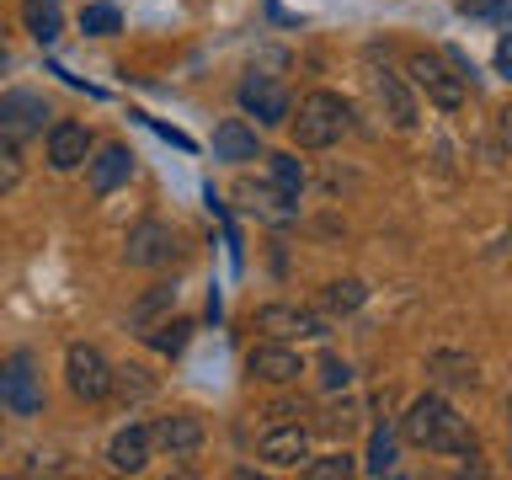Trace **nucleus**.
I'll use <instances>...</instances> for the list:
<instances>
[{
    "label": "nucleus",
    "mask_w": 512,
    "mask_h": 480,
    "mask_svg": "<svg viewBox=\"0 0 512 480\" xmlns=\"http://www.w3.org/2000/svg\"><path fill=\"white\" fill-rule=\"evenodd\" d=\"M400 438H406L411 448H427V454L475 459V432H470V422H464L443 395H416L411 411L400 416Z\"/></svg>",
    "instance_id": "f257e3e1"
},
{
    "label": "nucleus",
    "mask_w": 512,
    "mask_h": 480,
    "mask_svg": "<svg viewBox=\"0 0 512 480\" xmlns=\"http://www.w3.org/2000/svg\"><path fill=\"white\" fill-rule=\"evenodd\" d=\"M288 128H294L299 150H331V144H342V134L352 128V107L336 91H310L299 102V118L288 112Z\"/></svg>",
    "instance_id": "f03ea898"
},
{
    "label": "nucleus",
    "mask_w": 512,
    "mask_h": 480,
    "mask_svg": "<svg viewBox=\"0 0 512 480\" xmlns=\"http://www.w3.org/2000/svg\"><path fill=\"white\" fill-rule=\"evenodd\" d=\"M0 411L16 416V422H32L43 411V374L32 363V352L0 358Z\"/></svg>",
    "instance_id": "7ed1b4c3"
},
{
    "label": "nucleus",
    "mask_w": 512,
    "mask_h": 480,
    "mask_svg": "<svg viewBox=\"0 0 512 480\" xmlns=\"http://www.w3.org/2000/svg\"><path fill=\"white\" fill-rule=\"evenodd\" d=\"M406 75H411V86L422 91L438 112H459V107H464V80L448 70V59H438V54H411V59H406Z\"/></svg>",
    "instance_id": "20e7f679"
},
{
    "label": "nucleus",
    "mask_w": 512,
    "mask_h": 480,
    "mask_svg": "<svg viewBox=\"0 0 512 480\" xmlns=\"http://www.w3.org/2000/svg\"><path fill=\"white\" fill-rule=\"evenodd\" d=\"M64 379H70V395H75V400L96 406V400H107L112 363H107L91 342H70V347H64Z\"/></svg>",
    "instance_id": "39448f33"
},
{
    "label": "nucleus",
    "mask_w": 512,
    "mask_h": 480,
    "mask_svg": "<svg viewBox=\"0 0 512 480\" xmlns=\"http://www.w3.org/2000/svg\"><path fill=\"white\" fill-rule=\"evenodd\" d=\"M176 251H182V240H176V230H171V224H160V219L134 224V230H128V240H123V262H128V267H144V272L171 267Z\"/></svg>",
    "instance_id": "423d86ee"
},
{
    "label": "nucleus",
    "mask_w": 512,
    "mask_h": 480,
    "mask_svg": "<svg viewBox=\"0 0 512 480\" xmlns=\"http://www.w3.org/2000/svg\"><path fill=\"white\" fill-rule=\"evenodd\" d=\"M48 118H54V112H48V102H43L38 91L11 86L6 96H0V139L22 144V139H32V134H43Z\"/></svg>",
    "instance_id": "0eeeda50"
},
{
    "label": "nucleus",
    "mask_w": 512,
    "mask_h": 480,
    "mask_svg": "<svg viewBox=\"0 0 512 480\" xmlns=\"http://www.w3.org/2000/svg\"><path fill=\"white\" fill-rule=\"evenodd\" d=\"M240 107H246L262 128H283L288 112H294V96H288V86L272 75H246L240 80Z\"/></svg>",
    "instance_id": "6e6552de"
},
{
    "label": "nucleus",
    "mask_w": 512,
    "mask_h": 480,
    "mask_svg": "<svg viewBox=\"0 0 512 480\" xmlns=\"http://www.w3.org/2000/svg\"><path fill=\"white\" fill-rule=\"evenodd\" d=\"M246 374L262 379V384H294L304 374V358L283 342V336H267V342H256L246 352Z\"/></svg>",
    "instance_id": "1a4fd4ad"
},
{
    "label": "nucleus",
    "mask_w": 512,
    "mask_h": 480,
    "mask_svg": "<svg viewBox=\"0 0 512 480\" xmlns=\"http://www.w3.org/2000/svg\"><path fill=\"white\" fill-rule=\"evenodd\" d=\"M256 331H267V336H331V315L299 310V304H262L256 310Z\"/></svg>",
    "instance_id": "9d476101"
},
{
    "label": "nucleus",
    "mask_w": 512,
    "mask_h": 480,
    "mask_svg": "<svg viewBox=\"0 0 512 480\" xmlns=\"http://www.w3.org/2000/svg\"><path fill=\"white\" fill-rule=\"evenodd\" d=\"M203 422L192 411H171V416H160V422L150 427V448H160V454H171V459H192L203 448Z\"/></svg>",
    "instance_id": "9b49d317"
},
{
    "label": "nucleus",
    "mask_w": 512,
    "mask_h": 480,
    "mask_svg": "<svg viewBox=\"0 0 512 480\" xmlns=\"http://www.w3.org/2000/svg\"><path fill=\"white\" fill-rule=\"evenodd\" d=\"M128 176H134V155H128L123 144H102L96 155H86V187H91V198H112Z\"/></svg>",
    "instance_id": "f8f14e48"
},
{
    "label": "nucleus",
    "mask_w": 512,
    "mask_h": 480,
    "mask_svg": "<svg viewBox=\"0 0 512 480\" xmlns=\"http://www.w3.org/2000/svg\"><path fill=\"white\" fill-rule=\"evenodd\" d=\"M256 459H267L272 470H299V464L310 459V432L299 422L272 427V432H262V443H256Z\"/></svg>",
    "instance_id": "ddd939ff"
},
{
    "label": "nucleus",
    "mask_w": 512,
    "mask_h": 480,
    "mask_svg": "<svg viewBox=\"0 0 512 480\" xmlns=\"http://www.w3.org/2000/svg\"><path fill=\"white\" fill-rule=\"evenodd\" d=\"M86 155H91V128L86 123H54L48 128V166L54 171H80L86 166Z\"/></svg>",
    "instance_id": "4468645a"
},
{
    "label": "nucleus",
    "mask_w": 512,
    "mask_h": 480,
    "mask_svg": "<svg viewBox=\"0 0 512 480\" xmlns=\"http://www.w3.org/2000/svg\"><path fill=\"white\" fill-rule=\"evenodd\" d=\"M214 160L224 166H246V160H262V144H256V128L246 118H224L214 128Z\"/></svg>",
    "instance_id": "2eb2a0df"
},
{
    "label": "nucleus",
    "mask_w": 512,
    "mask_h": 480,
    "mask_svg": "<svg viewBox=\"0 0 512 480\" xmlns=\"http://www.w3.org/2000/svg\"><path fill=\"white\" fill-rule=\"evenodd\" d=\"M107 464H112L118 475H139L144 464H150V427H144V422H128L123 432H112Z\"/></svg>",
    "instance_id": "dca6fc26"
},
{
    "label": "nucleus",
    "mask_w": 512,
    "mask_h": 480,
    "mask_svg": "<svg viewBox=\"0 0 512 480\" xmlns=\"http://www.w3.org/2000/svg\"><path fill=\"white\" fill-rule=\"evenodd\" d=\"M374 96H379V107H384V118H390V128L411 134V128H416V96H411L406 80L390 75V70H379V75H374Z\"/></svg>",
    "instance_id": "f3484780"
},
{
    "label": "nucleus",
    "mask_w": 512,
    "mask_h": 480,
    "mask_svg": "<svg viewBox=\"0 0 512 480\" xmlns=\"http://www.w3.org/2000/svg\"><path fill=\"white\" fill-rule=\"evenodd\" d=\"M240 208H246V214H256V219H267V224H294V198H283L278 187H240Z\"/></svg>",
    "instance_id": "a211bd4d"
},
{
    "label": "nucleus",
    "mask_w": 512,
    "mask_h": 480,
    "mask_svg": "<svg viewBox=\"0 0 512 480\" xmlns=\"http://www.w3.org/2000/svg\"><path fill=\"white\" fill-rule=\"evenodd\" d=\"M22 16H27V32L38 43H54L59 27H64V6H59V0H22Z\"/></svg>",
    "instance_id": "6ab92c4d"
},
{
    "label": "nucleus",
    "mask_w": 512,
    "mask_h": 480,
    "mask_svg": "<svg viewBox=\"0 0 512 480\" xmlns=\"http://www.w3.org/2000/svg\"><path fill=\"white\" fill-rule=\"evenodd\" d=\"M144 342H150L155 352H166V358H176L187 342H192V320L176 315V320H155V326H144Z\"/></svg>",
    "instance_id": "aec40b11"
},
{
    "label": "nucleus",
    "mask_w": 512,
    "mask_h": 480,
    "mask_svg": "<svg viewBox=\"0 0 512 480\" xmlns=\"http://www.w3.org/2000/svg\"><path fill=\"white\" fill-rule=\"evenodd\" d=\"M171 304H176V283H155L150 294H144V299L134 304V310H128V320H134V326L144 331V326H155V320L166 315Z\"/></svg>",
    "instance_id": "412c9836"
},
{
    "label": "nucleus",
    "mask_w": 512,
    "mask_h": 480,
    "mask_svg": "<svg viewBox=\"0 0 512 480\" xmlns=\"http://www.w3.org/2000/svg\"><path fill=\"white\" fill-rule=\"evenodd\" d=\"M107 395H118L123 406H128V400H150V395H155V379L144 374V368H112Z\"/></svg>",
    "instance_id": "4be33fe9"
},
{
    "label": "nucleus",
    "mask_w": 512,
    "mask_h": 480,
    "mask_svg": "<svg viewBox=\"0 0 512 480\" xmlns=\"http://www.w3.org/2000/svg\"><path fill=\"white\" fill-rule=\"evenodd\" d=\"M363 299H368V288L358 278H336V283H326V294H320L326 315H347V310H358Z\"/></svg>",
    "instance_id": "5701e85b"
},
{
    "label": "nucleus",
    "mask_w": 512,
    "mask_h": 480,
    "mask_svg": "<svg viewBox=\"0 0 512 480\" xmlns=\"http://www.w3.org/2000/svg\"><path fill=\"white\" fill-rule=\"evenodd\" d=\"M267 160H272V187H278L283 198L299 203V192H304V166H299V155H267Z\"/></svg>",
    "instance_id": "b1692460"
},
{
    "label": "nucleus",
    "mask_w": 512,
    "mask_h": 480,
    "mask_svg": "<svg viewBox=\"0 0 512 480\" xmlns=\"http://www.w3.org/2000/svg\"><path fill=\"white\" fill-rule=\"evenodd\" d=\"M118 27H123L118 6H86L80 11V32H86V38H112Z\"/></svg>",
    "instance_id": "393cba45"
},
{
    "label": "nucleus",
    "mask_w": 512,
    "mask_h": 480,
    "mask_svg": "<svg viewBox=\"0 0 512 480\" xmlns=\"http://www.w3.org/2000/svg\"><path fill=\"white\" fill-rule=\"evenodd\" d=\"M368 475H390L395 470V432H374V443H368V459H363Z\"/></svg>",
    "instance_id": "a878e982"
},
{
    "label": "nucleus",
    "mask_w": 512,
    "mask_h": 480,
    "mask_svg": "<svg viewBox=\"0 0 512 480\" xmlns=\"http://www.w3.org/2000/svg\"><path fill=\"white\" fill-rule=\"evenodd\" d=\"M310 480H347L352 475V454H320L315 464H304Z\"/></svg>",
    "instance_id": "bb28decb"
},
{
    "label": "nucleus",
    "mask_w": 512,
    "mask_h": 480,
    "mask_svg": "<svg viewBox=\"0 0 512 480\" xmlns=\"http://www.w3.org/2000/svg\"><path fill=\"white\" fill-rule=\"evenodd\" d=\"M432 368H443L448 384H475V379H480V368H475L470 358H448V352H438V358H432Z\"/></svg>",
    "instance_id": "cd10ccee"
},
{
    "label": "nucleus",
    "mask_w": 512,
    "mask_h": 480,
    "mask_svg": "<svg viewBox=\"0 0 512 480\" xmlns=\"http://www.w3.org/2000/svg\"><path fill=\"white\" fill-rule=\"evenodd\" d=\"M22 182V155H16V144L11 139H0V198Z\"/></svg>",
    "instance_id": "c85d7f7f"
},
{
    "label": "nucleus",
    "mask_w": 512,
    "mask_h": 480,
    "mask_svg": "<svg viewBox=\"0 0 512 480\" xmlns=\"http://www.w3.org/2000/svg\"><path fill=\"white\" fill-rule=\"evenodd\" d=\"M320 384H326V390H347V384H352V368H347L342 358H326V363H320Z\"/></svg>",
    "instance_id": "c756f323"
},
{
    "label": "nucleus",
    "mask_w": 512,
    "mask_h": 480,
    "mask_svg": "<svg viewBox=\"0 0 512 480\" xmlns=\"http://www.w3.org/2000/svg\"><path fill=\"white\" fill-rule=\"evenodd\" d=\"M6 64H11V59H6V48H0V70H6Z\"/></svg>",
    "instance_id": "7c9ffc66"
}]
</instances>
